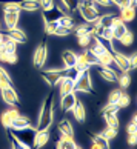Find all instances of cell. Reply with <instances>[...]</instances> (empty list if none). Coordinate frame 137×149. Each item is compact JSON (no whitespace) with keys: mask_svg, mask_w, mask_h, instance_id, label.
Here are the masks:
<instances>
[{"mask_svg":"<svg viewBox=\"0 0 137 149\" xmlns=\"http://www.w3.org/2000/svg\"><path fill=\"white\" fill-rule=\"evenodd\" d=\"M2 98L6 104H11V106H17L19 104V94L15 92V89L13 86L3 88L2 89Z\"/></svg>","mask_w":137,"mask_h":149,"instance_id":"obj_9","label":"cell"},{"mask_svg":"<svg viewBox=\"0 0 137 149\" xmlns=\"http://www.w3.org/2000/svg\"><path fill=\"white\" fill-rule=\"evenodd\" d=\"M117 81L120 85V89H127V88L131 85V77L128 72H123L120 77H117Z\"/></svg>","mask_w":137,"mask_h":149,"instance_id":"obj_25","label":"cell"},{"mask_svg":"<svg viewBox=\"0 0 137 149\" xmlns=\"http://www.w3.org/2000/svg\"><path fill=\"white\" fill-rule=\"evenodd\" d=\"M52 120H54V94L49 92L40 108L36 131H49V128L52 125Z\"/></svg>","mask_w":137,"mask_h":149,"instance_id":"obj_1","label":"cell"},{"mask_svg":"<svg viewBox=\"0 0 137 149\" xmlns=\"http://www.w3.org/2000/svg\"><path fill=\"white\" fill-rule=\"evenodd\" d=\"M57 28V22H49V23H45V32L46 36H52L54 31Z\"/></svg>","mask_w":137,"mask_h":149,"instance_id":"obj_38","label":"cell"},{"mask_svg":"<svg viewBox=\"0 0 137 149\" xmlns=\"http://www.w3.org/2000/svg\"><path fill=\"white\" fill-rule=\"evenodd\" d=\"M102 112H103V115H105V114H114V115H117L119 108H117L116 103H106V106L102 109Z\"/></svg>","mask_w":137,"mask_h":149,"instance_id":"obj_29","label":"cell"},{"mask_svg":"<svg viewBox=\"0 0 137 149\" xmlns=\"http://www.w3.org/2000/svg\"><path fill=\"white\" fill-rule=\"evenodd\" d=\"M62 2L66 5L68 6V9L71 11V13H73V11H75L77 9V6H79V2L80 0H62Z\"/></svg>","mask_w":137,"mask_h":149,"instance_id":"obj_39","label":"cell"},{"mask_svg":"<svg viewBox=\"0 0 137 149\" xmlns=\"http://www.w3.org/2000/svg\"><path fill=\"white\" fill-rule=\"evenodd\" d=\"M103 117H105V121H106L108 128L119 129V118H117V115H114V114H105Z\"/></svg>","mask_w":137,"mask_h":149,"instance_id":"obj_24","label":"cell"},{"mask_svg":"<svg viewBox=\"0 0 137 149\" xmlns=\"http://www.w3.org/2000/svg\"><path fill=\"white\" fill-rule=\"evenodd\" d=\"M59 131H60V134H63V135H68V137H74V129H73V126H71L69 123V120H62L59 123Z\"/></svg>","mask_w":137,"mask_h":149,"instance_id":"obj_20","label":"cell"},{"mask_svg":"<svg viewBox=\"0 0 137 149\" xmlns=\"http://www.w3.org/2000/svg\"><path fill=\"white\" fill-rule=\"evenodd\" d=\"M96 58V65L97 66H106V68H111V65L114 63V58H113V54L111 51H105L103 54H100V56L94 57Z\"/></svg>","mask_w":137,"mask_h":149,"instance_id":"obj_17","label":"cell"},{"mask_svg":"<svg viewBox=\"0 0 137 149\" xmlns=\"http://www.w3.org/2000/svg\"><path fill=\"white\" fill-rule=\"evenodd\" d=\"M26 128H32V125L28 117H22V115L15 118L13 121V125H11V129L13 131H20V129H26Z\"/></svg>","mask_w":137,"mask_h":149,"instance_id":"obj_19","label":"cell"},{"mask_svg":"<svg viewBox=\"0 0 137 149\" xmlns=\"http://www.w3.org/2000/svg\"><path fill=\"white\" fill-rule=\"evenodd\" d=\"M75 149H82V148H80V146H75Z\"/></svg>","mask_w":137,"mask_h":149,"instance_id":"obj_50","label":"cell"},{"mask_svg":"<svg viewBox=\"0 0 137 149\" xmlns=\"http://www.w3.org/2000/svg\"><path fill=\"white\" fill-rule=\"evenodd\" d=\"M15 2L19 5V9L25 13H36L40 9L39 0H15Z\"/></svg>","mask_w":137,"mask_h":149,"instance_id":"obj_10","label":"cell"},{"mask_svg":"<svg viewBox=\"0 0 137 149\" xmlns=\"http://www.w3.org/2000/svg\"><path fill=\"white\" fill-rule=\"evenodd\" d=\"M91 69V68H89ZM85 69L83 72H80L77 80L74 81V92H88V94H96L91 85V71Z\"/></svg>","mask_w":137,"mask_h":149,"instance_id":"obj_3","label":"cell"},{"mask_svg":"<svg viewBox=\"0 0 137 149\" xmlns=\"http://www.w3.org/2000/svg\"><path fill=\"white\" fill-rule=\"evenodd\" d=\"M6 36L11 37V40H14L15 43H26L28 42V38H26V34L22 29L19 28H14V29H8Z\"/></svg>","mask_w":137,"mask_h":149,"instance_id":"obj_18","label":"cell"},{"mask_svg":"<svg viewBox=\"0 0 137 149\" xmlns=\"http://www.w3.org/2000/svg\"><path fill=\"white\" fill-rule=\"evenodd\" d=\"M120 95H122V91H120V89L111 91V94H109V97H108V103H117V100L120 98Z\"/></svg>","mask_w":137,"mask_h":149,"instance_id":"obj_36","label":"cell"},{"mask_svg":"<svg viewBox=\"0 0 137 149\" xmlns=\"http://www.w3.org/2000/svg\"><path fill=\"white\" fill-rule=\"evenodd\" d=\"M39 5H40L42 11H51L56 8L54 6V0H39Z\"/></svg>","mask_w":137,"mask_h":149,"instance_id":"obj_32","label":"cell"},{"mask_svg":"<svg viewBox=\"0 0 137 149\" xmlns=\"http://www.w3.org/2000/svg\"><path fill=\"white\" fill-rule=\"evenodd\" d=\"M91 140H92V143L99 145L102 149H109V141L102 134H91Z\"/></svg>","mask_w":137,"mask_h":149,"instance_id":"obj_23","label":"cell"},{"mask_svg":"<svg viewBox=\"0 0 137 149\" xmlns=\"http://www.w3.org/2000/svg\"><path fill=\"white\" fill-rule=\"evenodd\" d=\"M77 9L80 11L82 17L86 23H92V22H96L99 19V11L96 8V3L92 2V0H80L79 2V6Z\"/></svg>","mask_w":137,"mask_h":149,"instance_id":"obj_2","label":"cell"},{"mask_svg":"<svg viewBox=\"0 0 137 149\" xmlns=\"http://www.w3.org/2000/svg\"><path fill=\"white\" fill-rule=\"evenodd\" d=\"M0 81H5V83H8L9 86H13V80H11L9 74L2 68V66H0Z\"/></svg>","mask_w":137,"mask_h":149,"instance_id":"obj_35","label":"cell"},{"mask_svg":"<svg viewBox=\"0 0 137 149\" xmlns=\"http://www.w3.org/2000/svg\"><path fill=\"white\" fill-rule=\"evenodd\" d=\"M9 141H11V149H26V146H23L17 139H15L13 132H9Z\"/></svg>","mask_w":137,"mask_h":149,"instance_id":"obj_31","label":"cell"},{"mask_svg":"<svg viewBox=\"0 0 137 149\" xmlns=\"http://www.w3.org/2000/svg\"><path fill=\"white\" fill-rule=\"evenodd\" d=\"M129 103H131V98H129V95L128 94H123L122 92V95H120V98L117 100V108L119 109H122V108H127V106H129Z\"/></svg>","mask_w":137,"mask_h":149,"instance_id":"obj_28","label":"cell"},{"mask_svg":"<svg viewBox=\"0 0 137 149\" xmlns=\"http://www.w3.org/2000/svg\"><path fill=\"white\" fill-rule=\"evenodd\" d=\"M57 25L63 26V28H66V29H73V26L75 25V22H74V19L71 17V15H60L59 20H57Z\"/></svg>","mask_w":137,"mask_h":149,"instance_id":"obj_22","label":"cell"},{"mask_svg":"<svg viewBox=\"0 0 137 149\" xmlns=\"http://www.w3.org/2000/svg\"><path fill=\"white\" fill-rule=\"evenodd\" d=\"M56 149H65V148H63V145H62V141H60V140L57 141V145H56Z\"/></svg>","mask_w":137,"mask_h":149,"instance_id":"obj_47","label":"cell"},{"mask_svg":"<svg viewBox=\"0 0 137 149\" xmlns=\"http://www.w3.org/2000/svg\"><path fill=\"white\" fill-rule=\"evenodd\" d=\"M46 58H48V48H46V42H43L42 45L36 49L34 57H32V63H34V66L37 69H42L45 62H46Z\"/></svg>","mask_w":137,"mask_h":149,"instance_id":"obj_7","label":"cell"},{"mask_svg":"<svg viewBox=\"0 0 137 149\" xmlns=\"http://www.w3.org/2000/svg\"><path fill=\"white\" fill-rule=\"evenodd\" d=\"M42 77L49 86H56L59 85V81L66 77V68L62 69H48V71H42Z\"/></svg>","mask_w":137,"mask_h":149,"instance_id":"obj_5","label":"cell"},{"mask_svg":"<svg viewBox=\"0 0 137 149\" xmlns=\"http://www.w3.org/2000/svg\"><path fill=\"white\" fill-rule=\"evenodd\" d=\"M75 100H77V97H75V92H71V94L63 95L62 100H60V108H62V111H63V112H69L71 109H73Z\"/></svg>","mask_w":137,"mask_h":149,"instance_id":"obj_11","label":"cell"},{"mask_svg":"<svg viewBox=\"0 0 137 149\" xmlns=\"http://www.w3.org/2000/svg\"><path fill=\"white\" fill-rule=\"evenodd\" d=\"M94 3H96V5H100V6H106V8L113 5L111 0H94Z\"/></svg>","mask_w":137,"mask_h":149,"instance_id":"obj_44","label":"cell"},{"mask_svg":"<svg viewBox=\"0 0 137 149\" xmlns=\"http://www.w3.org/2000/svg\"><path fill=\"white\" fill-rule=\"evenodd\" d=\"M97 71H99V75L102 77L103 80L106 81H117V72L113 71L111 68H106V66H97Z\"/></svg>","mask_w":137,"mask_h":149,"instance_id":"obj_15","label":"cell"},{"mask_svg":"<svg viewBox=\"0 0 137 149\" xmlns=\"http://www.w3.org/2000/svg\"><path fill=\"white\" fill-rule=\"evenodd\" d=\"M59 94H60V97H63V95H66V94H71V92H74V80H71L68 79V77H65V79H62L59 81Z\"/></svg>","mask_w":137,"mask_h":149,"instance_id":"obj_13","label":"cell"},{"mask_svg":"<svg viewBox=\"0 0 137 149\" xmlns=\"http://www.w3.org/2000/svg\"><path fill=\"white\" fill-rule=\"evenodd\" d=\"M127 134H128V135H134V134H137V126H136V114L133 115V118H131V123L127 126Z\"/></svg>","mask_w":137,"mask_h":149,"instance_id":"obj_34","label":"cell"},{"mask_svg":"<svg viewBox=\"0 0 137 149\" xmlns=\"http://www.w3.org/2000/svg\"><path fill=\"white\" fill-rule=\"evenodd\" d=\"M69 34H71V29H66V28H63V26L57 25V28H56V31H54L52 36H56V37H66Z\"/></svg>","mask_w":137,"mask_h":149,"instance_id":"obj_33","label":"cell"},{"mask_svg":"<svg viewBox=\"0 0 137 149\" xmlns=\"http://www.w3.org/2000/svg\"><path fill=\"white\" fill-rule=\"evenodd\" d=\"M17 52H8L6 54V57H5V63H11V65H14V63H17Z\"/></svg>","mask_w":137,"mask_h":149,"instance_id":"obj_41","label":"cell"},{"mask_svg":"<svg viewBox=\"0 0 137 149\" xmlns=\"http://www.w3.org/2000/svg\"><path fill=\"white\" fill-rule=\"evenodd\" d=\"M14 134V137L17 139L22 145L26 146V149H32L34 145V137H36V128H26V129H20V131H11Z\"/></svg>","mask_w":137,"mask_h":149,"instance_id":"obj_4","label":"cell"},{"mask_svg":"<svg viewBox=\"0 0 137 149\" xmlns=\"http://www.w3.org/2000/svg\"><path fill=\"white\" fill-rule=\"evenodd\" d=\"M6 112H8V115H9V117L13 118V121H14L15 118H17V117H20V112H19L15 108H13V109H8Z\"/></svg>","mask_w":137,"mask_h":149,"instance_id":"obj_43","label":"cell"},{"mask_svg":"<svg viewBox=\"0 0 137 149\" xmlns=\"http://www.w3.org/2000/svg\"><path fill=\"white\" fill-rule=\"evenodd\" d=\"M111 3H113V5H116V6H119L120 9L128 6V0H111Z\"/></svg>","mask_w":137,"mask_h":149,"instance_id":"obj_42","label":"cell"},{"mask_svg":"<svg viewBox=\"0 0 137 149\" xmlns=\"http://www.w3.org/2000/svg\"><path fill=\"white\" fill-rule=\"evenodd\" d=\"M62 60H63V68H73L77 62V54L71 49H65L62 52Z\"/></svg>","mask_w":137,"mask_h":149,"instance_id":"obj_16","label":"cell"},{"mask_svg":"<svg viewBox=\"0 0 137 149\" xmlns=\"http://www.w3.org/2000/svg\"><path fill=\"white\" fill-rule=\"evenodd\" d=\"M49 140V132L48 131H37L36 137H34V145H32V149H40L48 143Z\"/></svg>","mask_w":137,"mask_h":149,"instance_id":"obj_14","label":"cell"},{"mask_svg":"<svg viewBox=\"0 0 137 149\" xmlns=\"http://www.w3.org/2000/svg\"><path fill=\"white\" fill-rule=\"evenodd\" d=\"M117 131L119 129H114V128H106L105 131L102 132V135L105 137V139L109 141V140H113V139H116L117 137Z\"/></svg>","mask_w":137,"mask_h":149,"instance_id":"obj_30","label":"cell"},{"mask_svg":"<svg viewBox=\"0 0 137 149\" xmlns=\"http://www.w3.org/2000/svg\"><path fill=\"white\" fill-rule=\"evenodd\" d=\"M20 11H3V22L8 29H14L19 25Z\"/></svg>","mask_w":137,"mask_h":149,"instance_id":"obj_8","label":"cell"},{"mask_svg":"<svg viewBox=\"0 0 137 149\" xmlns=\"http://www.w3.org/2000/svg\"><path fill=\"white\" fill-rule=\"evenodd\" d=\"M91 40H92V36L91 34H85V36H79L77 37V43H79L80 48H88Z\"/></svg>","mask_w":137,"mask_h":149,"instance_id":"obj_27","label":"cell"},{"mask_svg":"<svg viewBox=\"0 0 137 149\" xmlns=\"http://www.w3.org/2000/svg\"><path fill=\"white\" fill-rule=\"evenodd\" d=\"M0 32H2V25H0Z\"/></svg>","mask_w":137,"mask_h":149,"instance_id":"obj_51","label":"cell"},{"mask_svg":"<svg viewBox=\"0 0 137 149\" xmlns=\"http://www.w3.org/2000/svg\"><path fill=\"white\" fill-rule=\"evenodd\" d=\"M129 63H131V69H136L137 68V56H136V52L129 57Z\"/></svg>","mask_w":137,"mask_h":149,"instance_id":"obj_45","label":"cell"},{"mask_svg":"<svg viewBox=\"0 0 137 149\" xmlns=\"http://www.w3.org/2000/svg\"><path fill=\"white\" fill-rule=\"evenodd\" d=\"M128 145H131V146H136L137 145V134L128 135Z\"/></svg>","mask_w":137,"mask_h":149,"instance_id":"obj_46","label":"cell"},{"mask_svg":"<svg viewBox=\"0 0 137 149\" xmlns=\"http://www.w3.org/2000/svg\"><path fill=\"white\" fill-rule=\"evenodd\" d=\"M2 43H3V34L0 32V45H2Z\"/></svg>","mask_w":137,"mask_h":149,"instance_id":"obj_49","label":"cell"},{"mask_svg":"<svg viewBox=\"0 0 137 149\" xmlns=\"http://www.w3.org/2000/svg\"><path fill=\"white\" fill-rule=\"evenodd\" d=\"M3 11H20V9H19L17 2H15V0H13V2L3 3Z\"/></svg>","mask_w":137,"mask_h":149,"instance_id":"obj_37","label":"cell"},{"mask_svg":"<svg viewBox=\"0 0 137 149\" xmlns=\"http://www.w3.org/2000/svg\"><path fill=\"white\" fill-rule=\"evenodd\" d=\"M91 149H102V148L99 146V145H96V143H92V145H91Z\"/></svg>","mask_w":137,"mask_h":149,"instance_id":"obj_48","label":"cell"},{"mask_svg":"<svg viewBox=\"0 0 137 149\" xmlns=\"http://www.w3.org/2000/svg\"><path fill=\"white\" fill-rule=\"evenodd\" d=\"M136 17V9H131V8H122L120 9V20L123 23H128V22H133Z\"/></svg>","mask_w":137,"mask_h":149,"instance_id":"obj_21","label":"cell"},{"mask_svg":"<svg viewBox=\"0 0 137 149\" xmlns=\"http://www.w3.org/2000/svg\"><path fill=\"white\" fill-rule=\"evenodd\" d=\"M117 42H120L123 46H131V45H133V42H134V37H133V34H131L129 31H127Z\"/></svg>","mask_w":137,"mask_h":149,"instance_id":"obj_26","label":"cell"},{"mask_svg":"<svg viewBox=\"0 0 137 149\" xmlns=\"http://www.w3.org/2000/svg\"><path fill=\"white\" fill-rule=\"evenodd\" d=\"M73 114H74V118L79 121V123H83L85 118H86V111H85V106H83V103H82L79 98L75 100L74 103V106H73Z\"/></svg>","mask_w":137,"mask_h":149,"instance_id":"obj_12","label":"cell"},{"mask_svg":"<svg viewBox=\"0 0 137 149\" xmlns=\"http://www.w3.org/2000/svg\"><path fill=\"white\" fill-rule=\"evenodd\" d=\"M0 120H2V125L5 126V128H11V125H13V118L8 115V112H3Z\"/></svg>","mask_w":137,"mask_h":149,"instance_id":"obj_40","label":"cell"},{"mask_svg":"<svg viewBox=\"0 0 137 149\" xmlns=\"http://www.w3.org/2000/svg\"><path fill=\"white\" fill-rule=\"evenodd\" d=\"M111 54H113V58H114V63L119 66V69L122 71V72H128L131 69V63H129V57H127L125 54L119 52L114 46H111Z\"/></svg>","mask_w":137,"mask_h":149,"instance_id":"obj_6","label":"cell"}]
</instances>
